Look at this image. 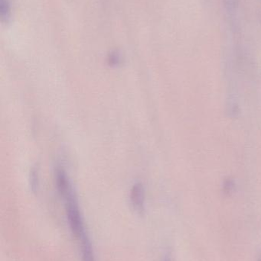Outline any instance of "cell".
I'll return each instance as SVG.
<instances>
[{"label": "cell", "instance_id": "4", "mask_svg": "<svg viewBox=\"0 0 261 261\" xmlns=\"http://www.w3.org/2000/svg\"><path fill=\"white\" fill-rule=\"evenodd\" d=\"M120 61H121V58L116 53L111 54L110 58H109V63L111 65H116V64H119Z\"/></svg>", "mask_w": 261, "mask_h": 261}, {"label": "cell", "instance_id": "3", "mask_svg": "<svg viewBox=\"0 0 261 261\" xmlns=\"http://www.w3.org/2000/svg\"><path fill=\"white\" fill-rule=\"evenodd\" d=\"M0 16L5 22L11 18V4L9 0H0Z\"/></svg>", "mask_w": 261, "mask_h": 261}, {"label": "cell", "instance_id": "1", "mask_svg": "<svg viewBox=\"0 0 261 261\" xmlns=\"http://www.w3.org/2000/svg\"><path fill=\"white\" fill-rule=\"evenodd\" d=\"M130 199H131L132 205L133 208L139 214H144L145 210V205H144V189L141 184H136L133 186L130 194Z\"/></svg>", "mask_w": 261, "mask_h": 261}, {"label": "cell", "instance_id": "5", "mask_svg": "<svg viewBox=\"0 0 261 261\" xmlns=\"http://www.w3.org/2000/svg\"><path fill=\"white\" fill-rule=\"evenodd\" d=\"M163 261H171V260H170V257H168V256H167V257H165V259H164Z\"/></svg>", "mask_w": 261, "mask_h": 261}, {"label": "cell", "instance_id": "2", "mask_svg": "<svg viewBox=\"0 0 261 261\" xmlns=\"http://www.w3.org/2000/svg\"><path fill=\"white\" fill-rule=\"evenodd\" d=\"M81 249L82 261H96L95 260L94 253L91 242L87 236V232L83 234L81 238Z\"/></svg>", "mask_w": 261, "mask_h": 261}]
</instances>
